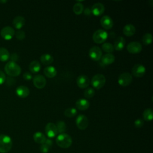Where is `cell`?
Segmentation results:
<instances>
[{
	"label": "cell",
	"instance_id": "obj_1",
	"mask_svg": "<svg viewBox=\"0 0 153 153\" xmlns=\"http://www.w3.org/2000/svg\"><path fill=\"white\" fill-rule=\"evenodd\" d=\"M4 69L6 73L11 76H17L21 73L20 66L13 61L8 62L5 65Z\"/></svg>",
	"mask_w": 153,
	"mask_h": 153
},
{
	"label": "cell",
	"instance_id": "obj_2",
	"mask_svg": "<svg viewBox=\"0 0 153 153\" xmlns=\"http://www.w3.org/2000/svg\"><path fill=\"white\" fill-rule=\"evenodd\" d=\"M57 145L62 148H68L72 143V137L67 133L59 134L56 139Z\"/></svg>",
	"mask_w": 153,
	"mask_h": 153
},
{
	"label": "cell",
	"instance_id": "obj_33",
	"mask_svg": "<svg viewBox=\"0 0 153 153\" xmlns=\"http://www.w3.org/2000/svg\"><path fill=\"white\" fill-rule=\"evenodd\" d=\"M102 48L107 53H111L114 50L113 45L109 42H104L102 45Z\"/></svg>",
	"mask_w": 153,
	"mask_h": 153
},
{
	"label": "cell",
	"instance_id": "obj_3",
	"mask_svg": "<svg viewBox=\"0 0 153 153\" xmlns=\"http://www.w3.org/2000/svg\"><path fill=\"white\" fill-rule=\"evenodd\" d=\"M13 145L11 138L6 134L0 135V152L7 153L9 152Z\"/></svg>",
	"mask_w": 153,
	"mask_h": 153
},
{
	"label": "cell",
	"instance_id": "obj_40",
	"mask_svg": "<svg viewBox=\"0 0 153 153\" xmlns=\"http://www.w3.org/2000/svg\"><path fill=\"white\" fill-rule=\"evenodd\" d=\"M10 58L11 60V61L16 62V61H17L18 60L19 56H18V55L16 53H13L11 55H10Z\"/></svg>",
	"mask_w": 153,
	"mask_h": 153
},
{
	"label": "cell",
	"instance_id": "obj_31",
	"mask_svg": "<svg viewBox=\"0 0 153 153\" xmlns=\"http://www.w3.org/2000/svg\"><path fill=\"white\" fill-rule=\"evenodd\" d=\"M142 42L146 45H150L152 42V35L150 33H146L142 36Z\"/></svg>",
	"mask_w": 153,
	"mask_h": 153
},
{
	"label": "cell",
	"instance_id": "obj_43",
	"mask_svg": "<svg viewBox=\"0 0 153 153\" xmlns=\"http://www.w3.org/2000/svg\"><path fill=\"white\" fill-rule=\"evenodd\" d=\"M90 13H91V10L89 8H87L84 10V14L85 15H89Z\"/></svg>",
	"mask_w": 153,
	"mask_h": 153
},
{
	"label": "cell",
	"instance_id": "obj_17",
	"mask_svg": "<svg viewBox=\"0 0 153 153\" xmlns=\"http://www.w3.org/2000/svg\"><path fill=\"white\" fill-rule=\"evenodd\" d=\"M16 93L19 97L22 98H25L29 96L30 93V90L27 87L22 85L17 87L16 90Z\"/></svg>",
	"mask_w": 153,
	"mask_h": 153
},
{
	"label": "cell",
	"instance_id": "obj_19",
	"mask_svg": "<svg viewBox=\"0 0 153 153\" xmlns=\"http://www.w3.org/2000/svg\"><path fill=\"white\" fill-rule=\"evenodd\" d=\"M126 44V40L123 36L118 37L114 41V44L113 45L114 50L117 51H121L122 50Z\"/></svg>",
	"mask_w": 153,
	"mask_h": 153
},
{
	"label": "cell",
	"instance_id": "obj_29",
	"mask_svg": "<svg viewBox=\"0 0 153 153\" xmlns=\"http://www.w3.org/2000/svg\"><path fill=\"white\" fill-rule=\"evenodd\" d=\"M56 126L57 130V132L60 134L65 133L66 130V124L63 121H58L56 124Z\"/></svg>",
	"mask_w": 153,
	"mask_h": 153
},
{
	"label": "cell",
	"instance_id": "obj_30",
	"mask_svg": "<svg viewBox=\"0 0 153 153\" xmlns=\"http://www.w3.org/2000/svg\"><path fill=\"white\" fill-rule=\"evenodd\" d=\"M73 11L76 15H80L84 11L83 4L80 2L75 3L73 6Z\"/></svg>",
	"mask_w": 153,
	"mask_h": 153
},
{
	"label": "cell",
	"instance_id": "obj_6",
	"mask_svg": "<svg viewBox=\"0 0 153 153\" xmlns=\"http://www.w3.org/2000/svg\"><path fill=\"white\" fill-rule=\"evenodd\" d=\"M133 81L132 75L128 72H125L120 74L118 78V83L122 87H127Z\"/></svg>",
	"mask_w": 153,
	"mask_h": 153
},
{
	"label": "cell",
	"instance_id": "obj_35",
	"mask_svg": "<svg viewBox=\"0 0 153 153\" xmlns=\"http://www.w3.org/2000/svg\"><path fill=\"white\" fill-rule=\"evenodd\" d=\"M15 36L16 38L19 40H23L25 38L26 35L25 32L22 30H18L15 32Z\"/></svg>",
	"mask_w": 153,
	"mask_h": 153
},
{
	"label": "cell",
	"instance_id": "obj_11",
	"mask_svg": "<svg viewBox=\"0 0 153 153\" xmlns=\"http://www.w3.org/2000/svg\"><path fill=\"white\" fill-rule=\"evenodd\" d=\"M45 131L49 138H53L57 134V130L56 124L53 123H48L45 127Z\"/></svg>",
	"mask_w": 153,
	"mask_h": 153
},
{
	"label": "cell",
	"instance_id": "obj_15",
	"mask_svg": "<svg viewBox=\"0 0 153 153\" xmlns=\"http://www.w3.org/2000/svg\"><path fill=\"white\" fill-rule=\"evenodd\" d=\"M105 8L103 4L97 2L93 5L91 8V13L95 16H100L105 12Z\"/></svg>",
	"mask_w": 153,
	"mask_h": 153
},
{
	"label": "cell",
	"instance_id": "obj_12",
	"mask_svg": "<svg viewBox=\"0 0 153 153\" xmlns=\"http://www.w3.org/2000/svg\"><path fill=\"white\" fill-rule=\"evenodd\" d=\"M15 34L14 29L10 26H6L2 27L1 30V35L5 39H10Z\"/></svg>",
	"mask_w": 153,
	"mask_h": 153
},
{
	"label": "cell",
	"instance_id": "obj_24",
	"mask_svg": "<svg viewBox=\"0 0 153 153\" xmlns=\"http://www.w3.org/2000/svg\"><path fill=\"white\" fill-rule=\"evenodd\" d=\"M33 139L36 143L39 144L44 143L46 140V137L40 131L35 132L33 135Z\"/></svg>",
	"mask_w": 153,
	"mask_h": 153
},
{
	"label": "cell",
	"instance_id": "obj_41",
	"mask_svg": "<svg viewBox=\"0 0 153 153\" xmlns=\"http://www.w3.org/2000/svg\"><path fill=\"white\" fill-rule=\"evenodd\" d=\"M7 84H8V85H11L13 84H14L15 82V79H14L13 78H11V77H8L7 79Z\"/></svg>",
	"mask_w": 153,
	"mask_h": 153
},
{
	"label": "cell",
	"instance_id": "obj_34",
	"mask_svg": "<svg viewBox=\"0 0 153 153\" xmlns=\"http://www.w3.org/2000/svg\"><path fill=\"white\" fill-rule=\"evenodd\" d=\"M95 94V91L93 88H87L84 92V96L87 99L92 98Z\"/></svg>",
	"mask_w": 153,
	"mask_h": 153
},
{
	"label": "cell",
	"instance_id": "obj_27",
	"mask_svg": "<svg viewBox=\"0 0 153 153\" xmlns=\"http://www.w3.org/2000/svg\"><path fill=\"white\" fill-rule=\"evenodd\" d=\"M143 118L145 121H151L153 118V111L151 108H146L143 112Z\"/></svg>",
	"mask_w": 153,
	"mask_h": 153
},
{
	"label": "cell",
	"instance_id": "obj_42",
	"mask_svg": "<svg viewBox=\"0 0 153 153\" xmlns=\"http://www.w3.org/2000/svg\"><path fill=\"white\" fill-rule=\"evenodd\" d=\"M45 144H46L47 146H48L50 148L51 147V146L53 145V141L50 139H46V140L44 143Z\"/></svg>",
	"mask_w": 153,
	"mask_h": 153
},
{
	"label": "cell",
	"instance_id": "obj_37",
	"mask_svg": "<svg viewBox=\"0 0 153 153\" xmlns=\"http://www.w3.org/2000/svg\"><path fill=\"white\" fill-rule=\"evenodd\" d=\"M50 148L48 146H47L46 144L43 143V144H41L40 146V151L42 153H47L48 152Z\"/></svg>",
	"mask_w": 153,
	"mask_h": 153
},
{
	"label": "cell",
	"instance_id": "obj_7",
	"mask_svg": "<svg viewBox=\"0 0 153 153\" xmlns=\"http://www.w3.org/2000/svg\"><path fill=\"white\" fill-rule=\"evenodd\" d=\"M88 55L93 60L99 61L101 59L102 56V51L99 47L93 46L89 50Z\"/></svg>",
	"mask_w": 153,
	"mask_h": 153
},
{
	"label": "cell",
	"instance_id": "obj_10",
	"mask_svg": "<svg viewBox=\"0 0 153 153\" xmlns=\"http://www.w3.org/2000/svg\"><path fill=\"white\" fill-rule=\"evenodd\" d=\"M146 72L145 67L141 64H136L133 66L131 69L132 75L136 78L143 76Z\"/></svg>",
	"mask_w": 153,
	"mask_h": 153
},
{
	"label": "cell",
	"instance_id": "obj_16",
	"mask_svg": "<svg viewBox=\"0 0 153 153\" xmlns=\"http://www.w3.org/2000/svg\"><path fill=\"white\" fill-rule=\"evenodd\" d=\"M100 23L102 27L106 30L111 29L114 26L113 20L109 16H103L100 20Z\"/></svg>",
	"mask_w": 153,
	"mask_h": 153
},
{
	"label": "cell",
	"instance_id": "obj_9",
	"mask_svg": "<svg viewBox=\"0 0 153 153\" xmlns=\"http://www.w3.org/2000/svg\"><path fill=\"white\" fill-rule=\"evenodd\" d=\"M142 50V44L137 41L130 42L127 46V50L131 54H138Z\"/></svg>",
	"mask_w": 153,
	"mask_h": 153
},
{
	"label": "cell",
	"instance_id": "obj_5",
	"mask_svg": "<svg viewBox=\"0 0 153 153\" xmlns=\"http://www.w3.org/2000/svg\"><path fill=\"white\" fill-rule=\"evenodd\" d=\"M108 36V32L103 29H98L93 34V40L96 44H102L105 42Z\"/></svg>",
	"mask_w": 153,
	"mask_h": 153
},
{
	"label": "cell",
	"instance_id": "obj_22",
	"mask_svg": "<svg viewBox=\"0 0 153 153\" xmlns=\"http://www.w3.org/2000/svg\"><path fill=\"white\" fill-rule=\"evenodd\" d=\"M115 57L112 53H106L101 57L102 63L105 65H109L114 63Z\"/></svg>",
	"mask_w": 153,
	"mask_h": 153
},
{
	"label": "cell",
	"instance_id": "obj_39",
	"mask_svg": "<svg viewBox=\"0 0 153 153\" xmlns=\"http://www.w3.org/2000/svg\"><path fill=\"white\" fill-rule=\"evenodd\" d=\"M6 80V75L4 72L0 70V84L4 83Z\"/></svg>",
	"mask_w": 153,
	"mask_h": 153
},
{
	"label": "cell",
	"instance_id": "obj_23",
	"mask_svg": "<svg viewBox=\"0 0 153 153\" xmlns=\"http://www.w3.org/2000/svg\"><path fill=\"white\" fill-rule=\"evenodd\" d=\"M44 75L49 78H54L56 76L57 72L56 69L53 66H48L47 67H45L44 69Z\"/></svg>",
	"mask_w": 153,
	"mask_h": 153
},
{
	"label": "cell",
	"instance_id": "obj_32",
	"mask_svg": "<svg viewBox=\"0 0 153 153\" xmlns=\"http://www.w3.org/2000/svg\"><path fill=\"white\" fill-rule=\"evenodd\" d=\"M77 114V111L75 108H69L65 109L64 114L66 117L69 118H72L75 117Z\"/></svg>",
	"mask_w": 153,
	"mask_h": 153
},
{
	"label": "cell",
	"instance_id": "obj_20",
	"mask_svg": "<svg viewBox=\"0 0 153 153\" xmlns=\"http://www.w3.org/2000/svg\"><path fill=\"white\" fill-rule=\"evenodd\" d=\"M25 23V19L21 16L15 17L13 20V25L15 28L20 30Z\"/></svg>",
	"mask_w": 153,
	"mask_h": 153
},
{
	"label": "cell",
	"instance_id": "obj_38",
	"mask_svg": "<svg viewBox=\"0 0 153 153\" xmlns=\"http://www.w3.org/2000/svg\"><path fill=\"white\" fill-rule=\"evenodd\" d=\"M23 77L26 80H30L32 78V75L29 72L26 71L23 74Z\"/></svg>",
	"mask_w": 153,
	"mask_h": 153
},
{
	"label": "cell",
	"instance_id": "obj_13",
	"mask_svg": "<svg viewBox=\"0 0 153 153\" xmlns=\"http://www.w3.org/2000/svg\"><path fill=\"white\" fill-rule=\"evenodd\" d=\"M77 85L81 88H86L88 87L90 80L89 78L85 75H79L76 80Z\"/></svg>",
	"mask_w": 153,
	"mask_h": 153
},
{
	"label": "cell",
	"instance_id": "obj_28",
	"mask_svg": "<svg viewBox=\"0 0 153 153\" xmlns=\"http://www.w3.org/2000/svg\"><path fill=\"white\" fill-rule=\"evenodd\" d=\"M10 53L5 47H0V60L6 61L10 58Z\"/></svg>",
	"mask_w": 153,
	"mask_h": 153
},
{
	"label": "cell",
	"instance_id": "obj_36",
	"mask_svg": "<svg viewBox=\"0 0 153 153\" xmlns=\"http://www.w3.org/2000/svg\"><path fill=\"white\" fill-rule=\"evenodd\" d=\"M143 124H144L143 120L141 118H137L134 122V125L136 128H140L143 126Z\"/></svg>",
	"mask_w": 153,
	"mask_h": 153
},
{
	"label": "cell",
	"instance_id": "obj_18",
	"mask_svg": "<svg viewBox=\"0 0 153 153\" xmlns=\"http://www.w3.org/2000/svg\"><path fill=\"white\" fill-rule=\"evenodd\" d=\"M90 102L85 99H79L75 102L76 107L81 111H85L90 107Z\"/></svg>",
	"mask_w": 153,
	"mask_h": 153
},
{
	"label": "cell",
	"instance_id": "obj_14",
	"mask_svg": "<svg viewBox=\"0 0 153 153\" xmlns=\"http://www.w3.org/2000/svg\"><path fill=\"white\" fill-rule=\"evenodd\" d=\"M46 79L42 75H36L33 78V84L37 88H43L46 85Z\"/></svg>",
	"mask_w": 153,
	"mask_h": 153
},
{
	"label": "cell",
	"instance_id": "obj_44",
	"mask_svg": "<svg viewBox=\"0 0 153 153\" xmlns=\"http://www.w3.org/2000/svg\"><path fill=\"white\" fill-rule=\"evenodd\" d=\"M7 2V0H0V2L1 3H5Z\"/></svg>",
	"mask_w": 153,
	"mask_h": 153
},
{
	"label": "cell",
	"instance_id": "obj_21",
	"mask_svg": "<svg viewBox=\"0 0 153 153\" xmlns=\"http://www.w3.org/2000/svg\"><path fill=\"white\" fill-rule=\"evenodd\" d=\"M123 34L127 36H131L136 32V28L132 24H127L123 29Z\"/></svg>",
	"mask_w": 153,
	"mask_h": 153
},
{
	"label": "cell",
	"instance_id": "obj_4",
	"mask_svg": "<svg viewBox=\"0 0 153 153\" xmlns=\"http://www.w3.org/2000/svg\"><path fill=\"white\" fill-rule=\"evenodd\" d=\"M106 83L105 76L101 74H97L94 75L91 80V84L93 88L96 89L102 88Z\"/></svg>",
	"mask_w": 153,
	"mask_h": 153
},
{
	"label": "cell",
	"instance_id": "obj_25",
	"mask_svg": "<svg viewBox=\"0 0 153 153\" xmlns=\"http://www.w3.org/2000/svg\"><path fill=\"white\" fill-rule=\"evenodd\" d=\"M29 69L32 73H37L41 69V65L38 61L33 60L29 63Z\"/></svg>",
	"mask_w": 153,
	"mask_h": 153
},
{
	"label": "cell",
	"instance_id": "obj_26",
	"mask_svg": "<svg viewBox=\"0 0 153 153\" xmlns=\"http://www.w3.org/2000/svg\"><path fill=\"white\" fill-rule=\"evenodd\" d=\"M40 60L42 64L48 65L51 64L53 62L54 59L53 57L49 54H44L41 55L40 57Z\"/></svg>",
	"mask_w": 153,
	"mask_h": 153
},
{
	"label": "cell",
	"instance_id": "obj_8",
	"mask_svg": "<svg viewBox=\"0 0 153 153\" xmlns=\"http://www.w3.org/2000/svg\"><path fill=\"white\" fill-rule=\"evenodd\" d=\"M75 123L76 127L79 130H82L86 129L88 126V118L83 114H80L77 116L75 120Z\"/></svg>",
	"mask_w": 153,
	"mask_h": 153
}]
</instances>
